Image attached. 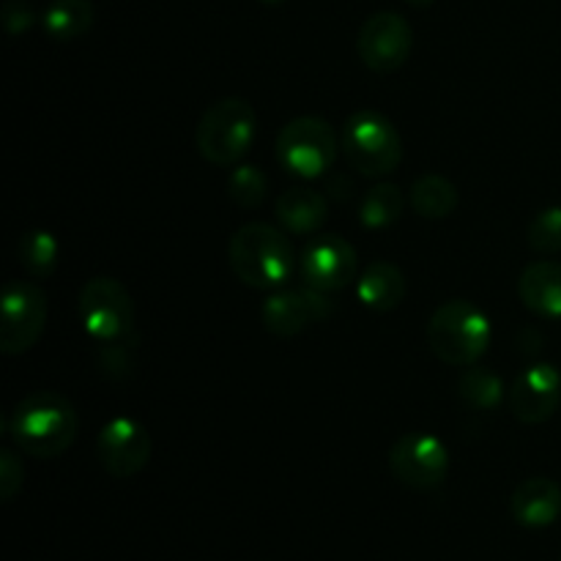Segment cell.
I'll list each match as a JSON object with an SVG mask.
<instances>
[{
	"mask_svg": "<svg viewBox=\"0 0 561 561\" xmlns=\"http://www.w3.org/2000/svg\"><path fill=\"white\" fill-rule=\"evenodd\" d=\"M77 312L88 337L96 345L126 340L135 327V301L113 277H93L77 296Z\"/></svg>",
	"mask_w": 561,
	"mask_h": 561,
	"instance_id": "cell-6",
	"label": "cell"
},
{
	"mask_svg": "<svg viewBox=\"0 0 561 561\" xmlns=\"http://www.w3.org/2000/svg\"><path fill=\"white\" fill-rule=\"evenodd\" d=\"M228 263L236 277L255 290L283 288L294 272V244L268 222H247L230 236Z\"/></svg>",
	"mask_w": 561,
	"mask_h": 561,
	"instance_id": "cell-2",
	"label": "cell"
},
{
	"mask_svg": "<svg viewBox=\"0 0 561 561\" xmlns=\"http://www.w3.org/2000/svg\"><path fill=\"white\" fill-rule=\"evenodd\" d=\"M257 118L247 99L225 96L203 113L195 131V148L208 164L236 168L255 142Z\"/></svg>",
	"mask_w": 561,
	"mask_h": 561,
	"instance_id": "cell-4",
	"label": "cell"
},
{
	"mask_svg": "<svg viewBox=\"0 0 561 561\" xmlns=\"http://www.w3.org/2000/svg\"><path fill=\"white\" fill-rule=\"evenodd\" d=\"M268 179L255 164H236L228 175V197L241 208H257L266 201Z\"/></svg>",
	"mask_w": 561,
	"mask_h": 561,
	"instance_id": "cell-24",
	"label": "cell"
},
{
	"mask_svg": "<svg viewBox=\"0 0 561 561\" xmlns=\"http://www.w3.org/2000/svg\"><path fill=\"white\" fill-rule=\"evenodd\" d=\"M151 433L131 416H115L99 431L96 455L102 469L115 480H131L151 460Z\"/></svg>",
	"mask_w": 561,
	"mask_h": 561,
	"instance_id": "cell-11",
	"label": "cell"
},
{
	"mask_svg": "<svg viewBox=\"0 0 561 561\" xmlns=\"http://www.w3.org/2000/svg\"><path fill=\"white\" fill-rule=\"evenodd\" d=\"M427 345L453 367H471L491 345V321L469 299H449L427 321Z\"/></svg>",
	"mask_w": 561,
	"mask_h": 561,
	"instance_id": "cell-3",
	"label": "cell"
},
{
	"mask_svg": "<svg viewBox=\"0 0 561 561\" xmlns=\"http://www.w3.org/2000/svg\"><path fill=\"white\" fill-rule=\"evenodd\" d=\"M42 25L55 42H75L93 27L91 0H53L44 9Z\"/></svg>",
	"mask_w": 561,
	"mask_h": 561,
	"instance_id": "cell-19",
	"label": "cell"
},
{
	"mask_svg": "<svg viewBox=\"0 0 561 561\" xmlns=\"http://www.w3.org/2000/svg\"><path fill=\"white\" fill-rule=\"evenodd\" d=\"M510 411L524 425H542L561 403V376L553 365H531L515 378L507 394Z\"/></svg>",
	"mask_w": 561,
	"mask_h": 561,
	"instance_id": "cell-14",
	"label": "cell"
},
{
	"mask_svg": "<svg viewBox=\"0 0 561 561\" xmlns=\"http://www.w3.org/2000/svg\"><path fill=\"white\" fill-rule=\"evenodd\" d=\"M332 312L327 294L316 288H288L274 290L261 307L263 329L274 337H296L312 323L323 321Z\"/></svg>",
	"mask_w": 561,
	"mask_h": 561,
	"instance_id": "cell-13",
	"label": "cell"
},
{
	"mask_svg": "<svg viewBox=\"0 0 561 561\" xmlns=\"http://www.w3.org/2000/svg\"><path fill=\"white\" fill-rule=\"evenodd\" d=\"M277 159L299 179H318L337 159V135L332 124L318 115H299L277 135Z\"/></svg>",
	"mask_w": 561,
	"mask_h": 561,
	"instance_id": "cell-7",
	"label": "cell"
},
{
	"mask_svg": "<svg viewBox=\"0 0 561 561\" xmlns=\"http://www.w3.org/2000/svg\"><path fill=\"white\" fill-rule=\"evenodd\" d=\"M299 268L305 285L321 294H334L356 279V250L337 233L316 236L301 252Z\"/></svg>",
	"mask_w": 561,
	"mask_h": 561,
	"instance_id": "cell-12",
	"label": "cell"
},
{
	"mask_svg": "<svg viewBox=\"0 0 561 561\" xmlns=\"http://www.w3.org/2000/svg\"><path fill=\"white\" fill-rule=\"evenodd\" d=\"M529 247L540 255H557L561 252V206H548L531 219Z\"/></svg>",
	"mask_w": 561,
	"mask_h": 561,
	"instance_id": "cell-25",
	"label": "cell"
},
{
	"mask_svg": "<svg viewBox=\"0 0 561 561\" xmlns=\"http://www.w3.org/2000/svg\"><path fill=\"white\" fill-rule=\"evenodd\" d=\"M329 203L321 192L305 190V186H294V190L283 192L277 197V219L288 233L294 236H310L321 230L327 222Z\"/></svg>",
	"mask_w": 561,
	"mask_h": 561,
	"instance_id": "cell-18",
	"label": "cell"
},
{
	"mask_svg": "<svg viewBox=\"0 0 561 561\" xmlns=\"http://www.w3.org/2000/svg\"><path fill=\"white\" fill-rule=\"evenodd\" d=\"M409 5H414V9H427V5H433L436 0H405Z\"/></svg>",
	"mask_w": 561,
	"mask_h": 561,
	"instance_id": "cell-28",
	"label": "cell"
},
{
	"mask_svg": "<svg viewBox=\"0 0 561 561\" xmlns=\"http://www.w3.org/2000/svg\"><path fill=\"white\" fill-rule=\"evenodd\" d=\"M0 310V351L5 356L31 351L47 327V294L36 283L14 279L3 288Z\"/></svg>",
	"mask_w": 561,
	"mask_h": 561,
	"instance_id": "cell-8",
	"label": "cell"
},
{
	"mask_svg": "<svg viewBox=\"0 0 561 561\" xmlns=\"http://www.w3.org/2000/svg\"><path fill=\"white\" fill-rule=\"evenodd\" d=\"M263 3H283V0H263Z\"/></svg>",
	"mask_w": 561,
	"mask_h": 561,
	"instance_id": "cell-29",
	"label": "cell"
},
{
	"mask_svg": "<svg viewBox=\"0 0 561 561\" xmlns=\"http://www.w3.org/2000/svg\"><path fill=\"white\" fill-rule=\"evenodd\" d=\"M16 257L33 279H47L58 268L60 244L49 230L33 228L16 241Z\"/></svg>",
	"mask_w": 561,
	"mask_h": 561,
	"instance_id": "cell-21",
	"label": "cell"
},
{
	"mask_svg": "<svg viewBox=\"0 0 561 561\" xmlns=\"http://www.w3.org/2000/svg\"><path fill=\"white\" fill-rule=\"evenodd\" d=\"M458 394L469 409L496 411L504 400V381L488 367H463L458 378Z\"/></svg>",
	"mask_w": 561,
	"mask_h": 561,
	"instance_id": "cell-22",
	"label": "cell"
},
{
	"mask_svg": "<svg viewBox=\"0 0 561 561\" xmlns=\"http://www.w3.org/2000/svg\"><path fill=\"white\" fill-rule=\"evenodd\" d=\"M403 208H405L403 190H400L398 184L381 181V184H376L365 197H362L359 222L370 230L389 228V225L398 222Z\"/></svg>",
	"mask_w": 561,
	"mask_h": 561,
	"instance_id": "cell-23",
	"label": "cell"
},
{
	"mask_svg": "<svg viewBox=\"0 0 561 561\" xmlns=\"http://www.w3.org/2000/svg\"><path fill=\"white\" fill-rule=\"evenodd\" d=\"M11 438L31 458H58L75 444L80 420L66 394L31 392L11 411Z\"/></svg>",
	"mask_w": 561,
	"mask_h": 561,
	"instance_id": "cell-1",
	"label": "cell"
},
{
	"mask_svg": "<svg viewBox=\"0 0 561 561\" xmlns=\"http://www.w3.org/2000/svg\"><path fill=\"white\" fill-rule=\"evenodd\" d=\"M389 469L411 491H436L449 474V453L431 433H405L389 449Z\"/></svg>",
	"mask_w": 561,
	"mask_h": 561,
	"instance_id": "cell-9",
	"label": "cell"
},
{
	"mask_svg": "<svg viewBox=\"0 0 561 561\" xmlns=\"http://www.w3.org/2000/svg\"><path fill=\"white\" fill-rule=\"evenodd\" d=\"M411 49H414V31L398 11H376L367 16L356 36V53L362 64L376 75H392L403 69L405 60L411 58Z\"/></svg>",
	"mask_w": 561,
	"mask_h": 561,
	"instance_id": "cell-10",
	"label": "cell"
},
{
	"mask_svg": "<svg viewBox=\"0 0 561 561\" xmlns=\"http://www.w3.org/2000/svg\"><path fill=\"white\" fill-rule=\"evenodd\" d=\"M3 25L9 36H20V33H27L33 25H36V9H33L31 0H5L3 11Z\"/></svg>",
	"mask_w": 561,
	"mask_h": 561,
	"instance_id": "cell-27",
	"label": "cell"
},
{
	"mask_svg": "<svg viewBox=\"0 0 561 561\" xmlns=\"http://www.w3.org/2000/svg\"><path fill=\"white\" fill-rule=\"evenodd\" d=\"M343 151L351 168L370 179H387L403 162V140L387 115L359 110L343 126Z\"/></svg>",
	"mask_w": 561,
	"mask_h": 561,
	"instance_id": "cell-5",
	"label": "cell"
},
{
	"mask_svg": "<svg viewBox=\"0 0 561 561\" xmlns=\"http://www.w3.org/2000/svg\"><path fill=\"white\" fill-rule=\"evenodd\" d=\"M510 513L524 529H548L561 518V485L548 477L520 482L510 496Z\"/></svg>",
	"mask_w": 561,
	"mask_h": 561,
	"instance_id": "cell-15",
	"label": "cell"
},
{
	"mask_svg": "<svg viewBox=\"0 0 561 561\" xmlns=\"http://www.w3.org/2000/svg\"><path fill=\"white\" fill-rule=\"evenodd\" d=\"M405 290H409V283H405L403 268L389 261H376L356 279V299L373 312L398 310L405 299Z\"/></svg>",
	"mask_w": 561,
	"mask_h": 561,
	"instance_id": "cell-17",
	"label": "cell"
},
{
	"mask_svg": "<svg viewBox=\"0 0 561 561\" xmlns=\"http://www.w3.org/2000/svg\"><path fill=\"white\" fill-rule=\"evenodd\" d=\"M518 296L526 310L540 318H561V263L535 261L518 279Z\"/></svg>",
	"mask_w": 561,
	"mask_h": 561,
	"instance_id": "cell-16",
	"label": "cell"
},
{
	"mask_svg": "<svg viewBox=\"0 0 561 561\" xmlns=\"http://www.w3.org/2000/svg\"><path fill=\"white\" fill-rule=\"evenodd\" d=\"M25 482V469H22L20 458L14 449H0V502H14L16 493L22 491Z\"/></svg>",
	"mask_w": 561,
	"mask_h": 561,
	"instance_id": "cell-26",
	"label": "cell"
},
{
	"mask_svg": "<svg viewBox=\"0 0 561 561\" xmlns=\"http://www.w3.org/2000/svg\"><path fill=\"white\" fill-rule=\"evenodd\" d=\"M458 186L447 175L427 173L411 186V206L422 219H447L458 208Z\"/></svg>",
	"mask_w": 561,
	"mask_h": 561,
	"instance_id": "cell-20",
	"label": "cell"
}]
</instances>
